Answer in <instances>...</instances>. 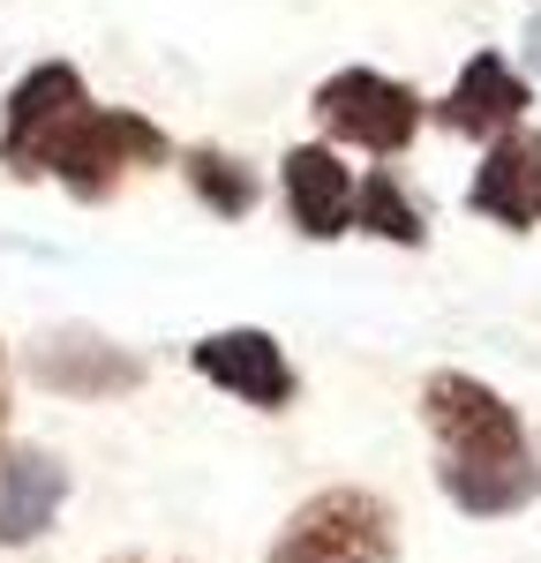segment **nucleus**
Masks as SVG:
<instances>
[{
    "instance_id": "obj_5",
    "label": "nucleus",
    "mask_w": 541,
    "mask_h": 563,
    "mask_svg": "<svg viewBox=\"0 0 541 563\" xmlns=\"http://www.w3.org/2000/svg\"><path fill=\"white\" fill-rule=\"evenodd\" d=\"M316 121L368 158H399L421 135V90L384 76V68H339L316 84Z\"/></svg>"
},
{
    "instance_id": "obj_15",
    "label": "nucleus",
    "mask_w": 541,
    "mask_h": 563,
    "mask_svg": "<svg viewBox=\"0 0 541 563\" xmlns=\"http://www.w3.org/2000/svg\"><path fill=\"white\" fill-rule=\"evenodd\" d=\"M0 361H8V353H0ZM0 421H8V384H0Z\"/></svg>"
},
{
    "instance_id": "obj_7",
    "label": "nucleus",
    "mask_w": 541,
    "mask_h": 563,
    "mask_svg": "<svg viewBox=\"0 0 541 563\" xmlns=\"http://www.w3.org/2000/svg\"><path fill=\"white\" fill-rule=\"evenodd\" d=\"M31 384L53 398H129L143 384V361L98 331H38L31 346Z\"/></svg>"
},
{
    "instance_id": "obj_4",
    "label": "nucleus",
    "mask_w": 541,
    "mask_h": 563,
    "mask_svg": "<svg viewBox=\"0 0 541 563\" xmlns=\"http://www.w3.org/2000/svg\"><path fill=\"white\" fill-rule=\"evenodd\" d=\"M84 106H90V90H84V68H76V60H38V68H23L15 90H8V106H0V166L15 180H45L60 135L84 121Z\"/></svg>"
},
{
    "instance_id": "obj_2",
    "label": "nucleus",
    "mask_w": 541,
    "mask_h": 563,
    "mask_svg": "<svg viewBox=\"0 0 541 563\" xmlns=\"http://www.w3.org/2000/svg\"><path fill=\"white\" fill-rule=\"evenodd\" d=\"M399 556V511L376 488H323L278 526L264 563H391Z\"/></svg>"
},
{
    "instance_id": "obj_6",
    "label": "nucleus",
    "mask_w": 541,
    "mask_h": 563,
    "mask_svg": "<svg viewBox=\"0 0 541 563\" xmlns=\"http://www.w3.org/2000/svg\"><path fill=\"white\" fill-rule=\"evenodd\" d=\"M188 361H196V376H203V384H219L225 398H241V406H256V413H286V406H294V390H301L286 346H278L270 331H256V323L203 331V339L188 346Z\"/></svg>"
},
{
    "instance_id": "obj_1",
    "label": "nucleus",
    "mask_w": 541,
    "mask_h": 563,
    "mask_svg": "<svg viewBox=\"0 0 541 563\" xmlns=\"http://www.w3.org/2000/svg\"><path fill=\"white\" fill-rule=\"evenodd\" d=\"M421 421L437 435V481L466 519H511L541 496V443L482 376L437 368L421 384Z\"/></svg>"
},
{
    "instance_id": "obj_3",
    "label": "nucleus",
    "mask_w": 541,
    "mask_h": 563,
    "mask_svg": "<svg viewBox=\"0 0 541 563\" xmlns=\"http://www.w3.org/2000/svg\"><path fill=\"white\" fill-rule=\"evenodd\" d=\"M166 158H174V143H166V129L151 113H135V106H84V121L60 135L45 180H60L76 203H106L135 166H166Z\"/></svg>"
},
{
    "instance_id": "obj_13",
    "label": "nucleus",
    "mask_w": 541,
    "mask_h": 563,
    "mask_svg": "<svg viewBox=\"0 0 541 563\" xmlns=\"http://www.w3.org/2000/svg\"><path fill=\"white\" fill-rule=\"evenodd\" d=\"M354 225L376 233V241H391V249H421V241H429V218H421V203L399 188V174L354 180Z\"/></svg>"
},
{
    "instance_id": "obj_12",
    "label": "nucleus",
    "mask_w": 541,
    "mask_h": 563,
    "mask_svg": "<svg viewBox=\"0 0 541 563\" xmlns=\"http://www.w3.org/2000/svg\"><path fill=\"white\" fill-rule=\"evenodd\" d=\"M180 174H188L196 203H203L211 218H249V211H256V174H249L233 151H219V143L180 151Z\"/></svg>"
},
{
    "instance_id": "obj_11",
    "label": "nucleus",
    "mask_w": 541,
    "mask_h": 563,
    "mask_svg": "<svg viewBox=\"0 0 541 563\" xmlns=\"http://www.w3.org/2000/svg\"><path fill=\"white\" fill-rule=\"evenodd\" d=\"M534 174H541V135L511 129L504 143H489V158H482V174L466 188V203L496 225H511V233H527L534 225Z\"/></svg>"
},
{
    "instance_id": "obj_9",
    "label": "nucleus",
    "mask_w": 541,
    "mask_h": 563,
    "mask_svg": "<svg viewBox=\"0 0 541 563\" xmlns=\"http://www.w3.org/2000/svg\"><path fill=\"white\" fill-rule=\"evenodd\" d=\"M60 504H68V466L53 451H38V443H15L0 459V549L45 541L53 519H60Z\"/></svg>"
},
{
    "instance_id": "obj_10",
    "label": "nucleus",
    "mask_w": 541,
    "mask_h": 563,
    "mask_svg": "<svg viewBox=\"0 0 541 563\" xmlns=\"http://www.w3.org/2000/svg\"><path fill=\"white\" fill-rule=\"evenodd\" d=\"M278 188H286V211L309 241H339L354 233V174L339 166V151L323 143H294L278 158Z\"/></svg>"
},
{
    "instance_id": "obj_14",
    "label": "nucleus",
    "mask_w": 541,
    "mask_h": 563,
    "mask_svg": "<svg viewBox=\"0 0 541 563\" xmlns=\"http://www.w3.org/2000/svg\"><path fill=\"white\" fill-rule=\"evenodd\" d=\"M527 60H534V76H541V15L527 23Z\"/></svg>"
},
{
    "instance_id": "obj_16",
    "label": "nucleus",
    "mask_w": 541,
    "mask_h": 563,
    "mask_svg": "<svg viewBox=\"0 0 541 563\" xmlns=\"http://www.w3.org/2000/svg\"><path fill=\"white\" fill-rule=\"evenodd\" d=\"M534 225H541V174H534Z\"/></svg>"
},
{
    "instance_id": "obj_8",
    "label": "nucleus",
    "mask_w": 541,
    "mask_h": 563,
    "mask_svg": "<svg viewBox=\"0 0 541 563\" xmlns=\"http://www.w3.org/2000/svg\"><path fill=\"white\" fill-rule=\"evenodd\" d=\"M527 106H534L527 76H519L504 53H474V60L459 68V84L444 90L437 121H444L451 135H474V143H504V135L527 121Z\"/></svg>"
}]
</instances>
